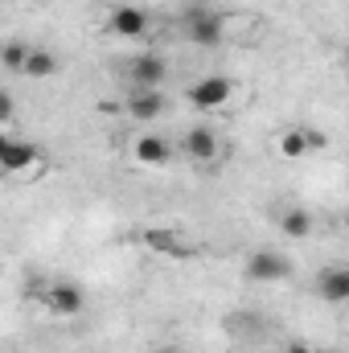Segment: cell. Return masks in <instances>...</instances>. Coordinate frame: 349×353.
I'll list each match as a JSON object with an SVG mask.
<instances>
[{
    "label": "cell",
    "instance_id": "cell-5",
    "mask_svg": "<svg viewBox=\"0 0 349 353\" xmlns=\"http://www.w3.org/2000/svg\"><path fill=\"white\" fill-rule=\"evenodd\" d=\"M222 33H226V25H222V17H218V12L193 8V12L185 17V37H189L193 46H218V41H222Z\"/></svg>",
    "mask_w": 349,
    "mask_h": 353
},
{
    "label": "cell",
    "instance_id": "cell-18",
    "mask_svg": "<svg viewBox=\"0 0 349 353\" xmlns=\"http://www.w3.org/2000/svg\"><path fill=\"white\" fill-rule=\"evenodd\" d=\"M12 115H17V103H12V94H8V90L0 87V123H8Z\"/></svg>",
    "mask_w": 349,
    "mask_h": 353
},
{
    "label": "cell",
    "instance_id": "cell-3",
    "mask_svg": "<svg viewBox=\"0 0 349 353\" xmlns=\"http://www.w3.org/2000/svg\"><path fill=\"white\" fill-rule=\"evenodd\" d=\"M41 296V304L54 312V316H79L83 308H87V296H83V288L79 283H50V288H41L37 292Z\"/></svg>",
    "mask_w": 349,
    "mask_h": 353
},
{
    "label": "cell",
    "instance_id": "cell-13",
    "mask_svg": "<svg viewBox=\"0 0 349 353\" xmlns=\"http://www.w3.org/2000/svg\"><path fill=\"white\" fill-rule=\"evenodd\" d=\"M21 74L25 79H50V74H58V58L50 54V50H29V58H25V66H21Z\"/></svg>",
    "mask_w": 349,
    "mask_h": 353
},
{
    "label": "cell",
    "instance_id": "cell-7",
    "mask_svg": "<svg viewBox=\"0 0 349 353\" xmlns=\"http://www.w3.org/2000/svg\"><path fill=\"white\" fill-rule=\"evenodd\" d=\"M107 29H111L115 37H144V33H148V12L136 8V4H119V8H111Z\"/></svg>",
    "mask_w": 349,
    "mask_h": 353
},
{
    "label": "cell",
    "instance_id": "cell-2",
    "mask_svg": "<svg viewBox=\"0 0 349 353\" xmlns=\"http://www.w3.org/2000/svg\"><path fill=\"white\" fill-rule=\"evenodd\" d=\"M230 94H235V83H230L226 74H206V79H197L193 87L185 90V99H189L197 111H218V107L230 103Z\"/></svg>",
    "mask_w": 349,
    "mask_h": 353
},
{
    "label": "cell",
    "instance_id": "cell-17",
    "mask_svg": "<svg viewBox=\"0 0 349 353\" xmlns=\"http://www.w3.org/2000/svg\"><path fill=\"white\" fill-rule=\"evenodd\" d=\"M304 144H308V152H321V148H329V136L317 132V128H308V132H304Z\"/></svg>",
    "mask_w": 349,
    "mask_h": 353
},
{
    "label": "cell",
    "instance_id": "cell-1",
    "mask_svg": "<svg viewBox=\"0 0 349 353\" xmlns=\"http://www.w3.org/2000/svg\"><path fill=\"white\" fill-rule=\"evenodd\" d=\"M46 169H50V157L37 144H29V140H8L4 144V157H0V173L4 176L37 181V176H46Z\"/></svg>",
    "mask_w": 349,
    "mask_h": 353
},
{
    "label": "cell",
    "instance_id": "cell-10",
    "mask_svg": "<svg viewBox=\"0 0 349 353\" xmlns=\"http://www.w3.org/2000/svg\"><path fill=\"white\" fill-rule=\"evenodd\" d=\"M132 152H136V161L148 165V169H165V165L173 161V144H169L165 136H140Z\"/></svg>",
    "mask_w": 349,
    "mask_h": 353
},
{
    "label": "cell",
    "instance_id": "cell-11",
    "mask_svg": "<svg viewBox=\"0 0 349 353\" xmlns=\"http://www.w3.org/2000/svg\"><path fill=\"white\" fill-rule=\"evenodd\" d=\"M128 115L140 119V123L161 119V115H165V94H161V90H136V94L128 99Z\"/></svg>",
    "mask_w": 349,
    "mask_h": 353
},
{
    "label": "cell",
    "instance_id": "cell-16",
    "mask_svg": "<svg viewBox=\"0 0 349 353\" xmlns=\"http://www.w3.org/2000/svg\"><path fill=\"white\" fill-rule=\"evenodd\" d=\"M275 144H279V157H283V161H300V157L308 152V144H304V132H300V128L279 132V140H275Z\"/></svg>",
    "mask_w": 349,
    "mask_h": 353
},
{
    "label": "cell",
    "instance_id": "cell-20",
    "mask_svg": "<svg viewBox=\"0 0 349 353\" xmlns=\"http://www.w3.org/2000/svg\"><path fill=\"white\" fill-rule=\"evenodd\" d=\"M4 144H8V136H4V132H0V157H4Z\"/></svg>",
    "mask_w": 349,
    "mask_h": 353
},
{
    "label": "cell",
    "instance_id": "cell-15",
    "mask_svg": "<svg viewBox=\"0 0 349 353\" xmlns=\"http://www.w3.org/2000/svg\"><path fill=\"white\" fill-rule=\"evenodd\" d=\"M29 50H33V46H25V41H4V46H0V66H4L8 74H21Z\"/></svg>",
    "mask_w": 349,
    "mask_h": 353
},
{
    "label": "cell",
    "instance_id": "cell-8",
    "mask_svg": "<svg viewBox=\"0 0 349 353\" xmlns=\"http://www.w3.org/2000/svg\"><path fill=\"white\" fill-rule=\"evenodd\" d=\"M181 148H185V157H189L193 165H210V161H218V152H222L218 132H210V128H193V132H185Z\"/></svg>",
    "mask_w": 349,
    "mask_h": 353
},
{
    "label": "cell",
    "instance_id": "cell-19",
    "mask_svg": "<svg viewBox=\"0 0 349 353\" xmlns=\"http://www.w3.org/2000/svg\"><path fill=\"white\" fill-rule=\"evenodd\" d=\"M288 353H312V350H308V345H300V341H292V345H288Z\"/></svg>",
    "mask_w": 349,
    "mask_h": 353
},
{
    "label": "cell",
    "instance_id": "cell-9",
    "mask_svg": "<svg viewBox=\"0 0 349 353\" xmlns=\"http://www.w3.org/2000/svg\"><path fill=\"white\" fill-rule=\"evenodd\" d=\"M132 83H136V90H157L161 83H165V74H169V62L161 58V54H140L136 62H132Z\"/></svg>",
    "mask_w": 349,
    "mask_h": 353
},
{
    "label": "cell",
    "instance_id": "cell-14",
    "mask_svg": "<svg viewBox=\"0 0 349 353\" xmlns=\"http://www.w3.org/2000/svg\"><path fill=\"white\" fill-rule=\"evenodd\" d=\"M279 230H283V239H308V230H312V218H308V210H283V218H279Z\"/></svg>",
    "mask_w": 349,
    "mask_h": 353
},
{
    "label": "cell",
    "instance_id": "cell-6",
    "mask_svg": "<svg viewBox=\"0 0 349 353\" xmlns=\"http://www.w3.org/2000/svg\"><path fill=\"white\" fill-rule=\"evenodd\" d=\"M247 275H251L255 283H279V279L292 275V263H288L283 255H275V251H255V255L247 259Z\"/></svg>",
    "mask_w": 349,
    "mask_h": 353
},
{
    "label": "cell",
    "instance_id": "cell-12",
    "mask_svg": "<svg viewBox=\"0 0 349 353\" xmlns=\"http://www.w3.org/2000/svg\"><path fill=\"white\" fill-rule=\"evenodd\" d=\"M321 296H325L329 304L349 300V271L346 267H329V271H321Z\"/></svg>",
    "mask_w": 349,
    "mask_h": 353
},
{
    "label": "cell",
    "instance_id": "cell-4",
    "mask_svg": "<svg viewBox=\"0 0 349 353\" xmlns=\"http://www.w3.org/2000/svg\"><path fill=\"white\" fill-rule=\"evenodd\" d=\"M140 239H144V247H148V251H157V255H169V259H189V255H197V247H193L185 234L165 230V226H148Z\"/></svg>",
    "mask_w": 349,
    "mask_h": 353
}]
</instances>
